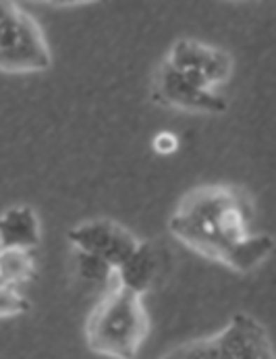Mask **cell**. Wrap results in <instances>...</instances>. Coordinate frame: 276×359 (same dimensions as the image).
Here are the masks:
<instances>
[{
    "instance_id": "7",
    "label": "cell",
    "mask_w": 276,
    "mask_h": 359,
    "mask_svg": "<svg viewBox=\"0 0 276 359\" xmlns=\"http://www.w3.org/2000/svg\"><path fill=\"white\" fill-rule=\"evenodd\" d=\"M152 100L158 106L174 108L183 112H204L221 114L226 110V100L216 92H202L177 75L166 62H163L152 79Z\"/></svg>"
},
{
    "instance_id": "11",
    "label": "cell",
    "mask_w": 276,
    "mask_h": 359,
    "mask_svg": "<svg viewBox=\"0 0 276 359\" xmlns=\"http://www.w3.org/2000/svg\"><path fill=\"white\" fill-rule=\"evenodd\" d=\"M77 272L83 280L94 283V285H106L114 276V268L109 262H104L102 257L85 254V252H77Z\"/></svg>"
},
{
    "instance_id": "10",
    "label": "cell",
    "mask_w": 276,
    "mask_h": 359,
    "mask_svg": "<svg viewBox=\"0 0 276 359\" xmlns=\"http://www.w3.org/2000/svg\"><path fill=\"white\" fill-rule=\"evenodd\" d=\"M36 276L34 250H0V283L21 287Z\"/></svg>"
},
{
    "instance_id": "5",
    "label": "cell",
    "mask_w": 276,
    "mask_h": 359,
    "mask_svg": "<svg viewBox=\"0 0 276 359\" xmlns=\"http://www.w3.org/2000/svg\"><path fill=\"white\" fill-rule=\"evenodd\" d=\"M163 62L202 92H214L233 75V56L228 52L189 38L177 40Z\"/></svg>"
},
{
    "instance_id": "1",
    "label": "cell",
    "mask_w": 276,
    "mask_h": 359,
    "mask_svg": "<svg viewBox=\"0 0 276 359\" xmlns=\"http://www.w3.org/2000/svg\"><path fill=\"white\" fill-rule=\"evenodd\" d=\"M254 202L237 185H204L187 191L168 220L170 235L187 250L235 272H251L275 250L270 235H249Z\"/></svg>"
},
{
    "instance_id": "9",
    "label": "cell",
    "mask_w": 276,
    "mask_h": 359,
    "mask_svg": "<svg viewBox=\"0 0 276 359\" xmlns=\"http://www.w3.org/2000/svg\"><path fill=\"white\" fill-rule=\"evenodd\" d=\"M42 231L34 208L13 205L0 214V250H36Z\"/></svg>"
},
{
    "instance_id": "4",
    "label": "cell",
    "mask_w": 276,
    "mask_h": 359,
    "mask_svg": "<svg viewBox=\"0 0 276 359\" xmlns=\"http://www.w3.org/2000/svg\"><path fill=\"white\" fill-rule=\"evenodd\" d=\"M158 359H275L266 328L247 313H237L221 332L189 341Z\"/></svg>"
},
{
    "instance_id": "13",
    "label": "cell",
    "mask_w": 276,
    "mask_h": 359,
    "mask_svg": "<svg viewBox=\"0 0 276 359\" xmlns=\"http://www.w3.org/2000/svg\"><path fill=\"white\" fill-rule=\"evenodd\" d=\"M152 146H154V150H156L158 154H172V152H177V148H179V137L172 135L170 131H160V133L154 137Z\"/></svg>"
},
{
    "instance_id": "12",
    "label": "cell",
    "mask_w": 276,
    "mask_h": 359,
    "mask_svg": "<svg viewBox=\"0 0 276 359\" xmlns=\"http://www.w3.org/2000/svg\"><path fill=\"white\" fill-rule=\"evenodd\" d=\"M27 309H29V302L19 287L0 283V318H13L25 313Z\"/></svg>"
},
{
    "instance_id": "2",
    "label": "cell",
    "mask_w": 276,
    "mask_h": 359,
    "mask_svg": "<svg viewBox=\"0 0 276 359\" xmlns=\"http://www.w3.org/2000/svg\"><path fill=\"white\" fill-rule=\"evenodd\" d=\"M150 332V318L142 295L118 285L109 291L88 318L90 351L111 359H135Z\"/></svg>"
},
{
    "instance_id": "8",
    "label": "cell",
    "mask_w": 276,
    "mask_h": 359,
    "mask_svg": "<svg viewBox=\"0 0 276 359\" xmlns=\"http://www.w3.org/2000/svg\"><path fill=\"white\" fill-rule=\"evenodd\" d=\"M168 252L156 241H139L131 257L114 270L118 285L139 293L142 297L156 287L166 272Z\"/></svg>"
},
{
    "instance_id": "3",
    "label": "cell",
    "mask_w": 276,
    "mask_h": 359,
    "mask_svg": "<svg viewBox=\"0 0 276 359\" xmlns=\"http://www.w3.org/2000/svg\"><path fill=\"white\" fill-rule=\"evenodd\" d=\"M53 65V54L40 23L15 2L0 0V71L40 73Z\"/></svg>"
},
{
    "instance_id": "6",
    "label": "cell",
    "mask_w": 276,
    "mask_h": 359,
    "mask_svg": "<svg viewBox=\"0 0 276 359\" xmlns=\"http://www.w3.org/2000/svg\"><path fill=\"white\" fill-rule=\"evenodd\" d=\"M69 241L75 252H85L102 257L116 270L137 250L139 241L118 222L109 218L88 220L69 231Z\"/></svg>"
}]
</instances>
